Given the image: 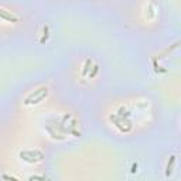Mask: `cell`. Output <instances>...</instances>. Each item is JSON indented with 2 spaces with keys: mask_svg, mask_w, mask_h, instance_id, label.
Instances as JSON below:
<instances>
[{
  "mask_svg": "<svg viewBox=\"0 0 181 181\" xmlns=\"http://www.w3.org/2000/svg\"><path fill=\"white\" fill-rule=\"evenodd\" d=\"M45 96H47V88H40L37 89L34 93H31L27 99H25V105H30V103H38L40 101H43Z\"/></svg>",
  "mask_w": 181,
  "mask_h": 181,
  "instance_id": "1",
  "label": "cell"
},
{
  "mask_svg": "<svg viewBox=\"0 0 181 181\" xmlns=\"http://www.w3.org/2000/svg\"><path fill=\"white\" fill-rule=\"evenodd\" d=\"M0 17L7 20V21H11V23H17V17H13L11 14H9L7 11H4L3 9H0Z\"/></svg>",
  "mask_w": 181,
  "mask_h": 181,
  "instance_id": "2",
  "label": "cell"
},
{
  "mask_svg": "<svg viewBox=\"0 0 181 181\" xmlns=\"http://www.w3.org/2000/svg\"><path fill=\"white\" fill-rule=\"evenodd\" d=\"M96 72H98V67H95V69H93V72H92V74H91L89 76H93V75H95V74H96Z\"/></svg>",
  "mask_w": 181,
  "mask_h": 181,
  "instance_id": "3",
  "label": "cell"
}]
</instances>
